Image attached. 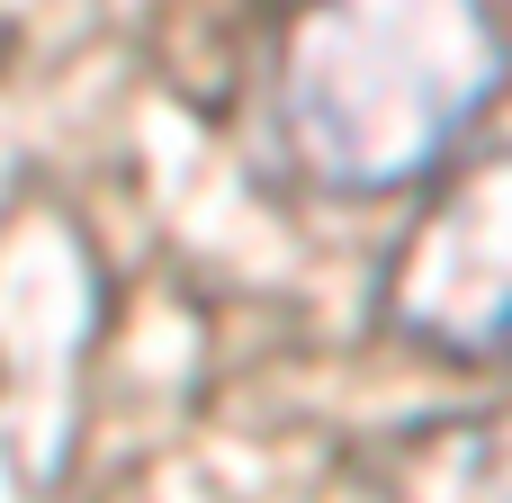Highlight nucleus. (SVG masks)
I'll list each match as a JSON object with an SVG mask.
<instances>
[{
  "instance_id": "obj_1",
  "label": "nucleus",
  "mask_w": 512,
  "mask_h": 503,
  "mask_svg": "<svg viewBox=\"0 0 512 503\" xmlns=\"http://www.w3.org/2000/svg\"><path fill=\"white\" fill-rule=\"evenodd\" d=\"M512 81L495 0H297L270 63V126L315 198L441 180Z\"/></svg>"
},
{
  "instance_id": "obj_2",
  "label": "nucleus",
  "mask_w": 512,
  "mask_h": 503,
  "mask_svg": "<svg viewBox=\"0 0 512 503\" xmlns=\"http://www.w3.org/2000/svg\"><path fill=\"white\" fill-rule=\"evenodd\" d=\"M378 324L432 360L512 369V144L423 189L378 270Z\"/></svg>"
},
{
  "instance_id": "obj_3",
  "label": "nucleus",
  "mask_w": 512,
  "mask_h": 503,
  "mask_svg": "<svg viewBox=\"0 0 512 503\" xmlns=\"http://www.w3.org/2000/svg\"><path fill=\"white\" fill-rule=\"evenodd\" d=\"M360 503H512V405L423 414L360 468Z\"/></svg>"
}]
</instances>
